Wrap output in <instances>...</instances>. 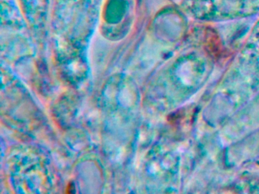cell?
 <instances>
[{
  "mask_svg": "<svg viewBox=\"0 0 259 194\" xmlns=\"http://www.w3.org/2000/svg\"><path fill=\"white\" fill-rule=\"evenodd\" d=\"M259 91V18L217 89L214 103L236 110Z\"/></svg>",
  "mask_w": 259,
  "mask_h": 194,
  "instance_id": "6da1fadb",
  "label": "cell"
},
{
  "mask_svg": "<svg viewBox=\"0 0 259 194\" xmlns=\"http://www.w3.org/2000/svg\"><path fill=\"white\" fill-rule=\"evenodd\" d=\"M189 14L203 22H227L259 15V0H192Z\"/></svg>",
  "mask_w": 259,
  "mask_h": 194,
  "instance_id": "7a4b0ae2",
  "label": "cell"
}]
</instances>
